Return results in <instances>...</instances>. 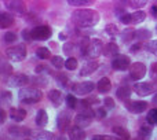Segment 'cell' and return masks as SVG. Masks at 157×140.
<instances>
[{
	"label": "cell",
	"instance_id": "cb8c5ba5",
	"mask_svg": "<svg viewBox=\"0 0 157 140\" xmlns=\"http://www.w3.org/2000/svg\"><path fill=\"white\" fill-rule=\"evenodd\" d=\"M91 121H92V117L86 116V114H83V113H78L77 116H76V118H75V122H76V125H77V127H80V128L88 127V125L91 124Z\"/></svg>",
	"mask_w": 157,
	"mask_h": 140
},
{
	"label": "cell",
	"instance_id": "277c9868",
	"mask_svg": "<svg viewBox=\"0 0 157 140\" xmlns=\"http://www.w3.org/2000/svg\"><path fill=\"white\" fill-rule=\"evenodd\" d=\"M102 52H103L102 41H101L99 39H92V40L90 41L88 48H87V51L84 52L83 57H87V58H90V59H95V58H98Z\"/></svg>",
	"mask_w": 157,
	"mask_h": 140
},
{
	"label": "cell",
	"instance_id": "bcb514c9",
	"mask_svg": "<svg viewBox=\"0 0 157 140\" xmlns=\"http://www.w3.org/2000/svg\"><path fill=\"white\" fill-rule=\"evenodd\" d=\"M2 100H3V103H11V100H13V95H11V92L3 91L2 92Z\"/></svg>",
	"mask_w": 157,
	"mask_h": 140
},
{
	"label": "cell",
	"instance_id": "e0dca14e",
	"mask_svg": "<svg viewBox=\"0 0 157 140\" xmlns=\"http://www.w3.org/2000/svg\"><path fill=\"white\" fill-rule=\"evenodd\" d=\"M119 52H120L119 46H117L116 43H113V41H110V43H108V44L103 46L102 54L105 55V57H116V55H119Z\"/></svg>",
	"mask_w": 157,
	"mask_h": 140
},
{
	"label": "cell",
	"instance_id": "6125c7cd",
	"mask_svg": "<svg viewBox=\"0 0 157 140\" xmlns=\"http://www.w3.org/2000/svg\"><path fill=\"white\" fill-rule=\"evenodd\" d=\"M156 32H157V26H156Z\"/></svg>",
	"mask_w": 157,
	"mask_h": 140
},
{
	"label": "cell",
	"instance_id": "4fadbf2b",
	"mask_svg": "<svg viewBox=\"0 0 157 140\" xmlns=\"http://www.w3.org/2000/svg\"><path fill=\"white\" fill-rule=\"evenodd\" d=\"M71 125V116L66 111H61L57 117V128L59 131H66Z\"/></svg>",
	"mask_w": 157,
	"mask_h": 140
},
{
	"label": "cell",
	"instance_id": "ba28073f",
	"mask_svg": "<svg viewBox=\"0 0 157 140\" xmlns=\"http://www.w3.org/2000/svg\"><path fill=\"white\" fill-rule=\"evenodd\" d=\"M132 89L139 96H146V95L155 94V91L157 89V85H155L152 83H135L132 85Z\"/></svg>",
	"mask_w": 157,
	"mask_h": 140
},
{
	"label": "cell",
	"instance_id": "6da1fadb",
	"mask_svg": "<svg viewBox=\"0 0 157 140\" xmlns=\"http://www.w3.org/2000/svg\"><path fill=\"white\" fill-rule=\"evenodd\" d=\"M101 21V15L95 10H76L72 13V22L78 28H92Z\"/></svg>",
	"mask_w": 157,
	"mask_h": 140
},
{
	"label": "cell",
	"instance_id": "681fc988",
	"mask_svg": "<svg viewBox=\"0 0 157 140\" xmlns=\"http://www.w3.org/2000/svg\"><path fill=\"white\" fill-rule=\"evenodd\" d=\"M147 2H149V0H131V4L136 8H141V7H144Z\"/></svg>",
	"mask_w": 157,
	"mask_h": 140
},
{
	"label": "cell",
	"instance_id": "ffe728a7",
	"mask_svg": "<svg viewBox=\"0 0 157 140\" xmlns=\"http://www.w3.org/2000/svg\"><path fill=\"white\" fill-rule=\"evenodd\" d=\"M48 99L54 106H61V103H62V100H63L62 92H61L59 89H51V91L48 92Z\"/></svg>",
	"mask_w": 157,
	"mask_h": 140
},
{
	"label": "cell",
	"instance_id": "b9f144b4",
	"mask_svg": "<svg viewBox=\"0 0 157 140\" xmlns=\"http://www.w3.org/2000/svg\"><path fill=\"white\" fill-rule=\"evenodd\" d=\"M75 48H76V46H75L73 43H71V41H66V43L63 44V52H65V54H68V55L73 54Z\"/></svg>",
	"mask_w": 157,
	"mask_h": 140
},
{
	"label": "cell",
	"instance_id": "91938a15",
	"mask_svg": "<svg viewBox=\"0 0 157 140\" xmlns=\"http://www.w3.org/2000/svg\"><path fill=\"white\" fill-rule=\"evenodd\" d=\"M57 140H66V139H65V138H62V136H61V138H58Z\"/></svg>",
	"mask_w": 157,
	"mask_h": 140
},
{
	"label": "cell",
	"instance_id": "83f0119b",
	"mask_svg": "<svg viewBox=\"0 0 157 140\" xmlns=\"http://www.w3.org/2000/svg\"><path fill=\"white\" fill-rule=\"evenodd\" d=\"M152 32L149 29H136V37L135 40H138L139 43L141 41H147L152 39Z\"/></svg>",
	"mask_w": 157,
	"mask_h": 140
},
{
	"label": "cell",
	"instance_id": "db71d44e",
	"mask_svg": "<svg viewBox=\"0 0 157 140\" xmlns=\"http://www.w3.org/2000/svg\"><path fill=\"white\" fill-rule=\"evenodd\" d=\"M141 48H144V44H141L138 41V43L136 44H134V46H131V52H135V51H138V50H141Z\"/></svg>",
	"mask_w": 157,
	"mask_h": 140
},
{
	"label": "cell",
	"instance_id": "2e32d148",
	"mask_svg": "<svg viewBox=\"0 0 157 140\" xmlns=\"http://www.w3.org/2000/svg\"><path fill=\"white\" fill-rule=\"evenodd\" d=\"M120 37H121L123 43H130V41L135 40V37H136V29H134V28H125L124 30H121V33H120Z\"/></svg>",
	"mask_w": 157,
	"mask_h": 140
},
{
	"label": "cell",
	"instance_id": "d6a6232c",
	"mask_svg": "<svg viewBox=\"0 0 157 140\" xmlns=\"http://www.w3.org/2000/svg\"><path fill=\"white\" fill-rule=\"evenodd\" d=\"M105 32L108 33L109 36H112V37H114V36H120V33H121V32H120V29L114 24H108V25H106V26H105Z\"/></svg>",
	"mask_w": 157,
	"mask_h": 140
},
{
	"label": "cell",
	"instance_id": "680465c9",
	"mask_svg": "<svg viewBox=\"0 0 157 140\" xmlns=\"http://www.w3.org/2000/svg\"><path fill=\"white\" fill-rule=\"evenodd\" d=\"M59 39H61V40H66V35H63V33H59Z\"/></svg>",
	"mask_w": 157,
	"mask_h": 140
},
{
	"label": "cell",
	"instance_id": "5b68a950",
	"mask_svg": "<svg viewBox=\"0 0 157 140\" xmlns=\"http://www.w3.org/2000/svg\"><path fill=\"white\" fill-rule=\"evenodd\" d=\"M128 70H130V77L132 78L134 81H139L146 76L147 68L144 62H134V63H131Z\"/></svg>",
	"mask_w": 157,
	"mask_h": 140
},
{
	"label": "cell",
	"instance_id": "d590c367",
	"mask_svg": "<svg viewBox=\"0 0 157 140\" xmlns=\"http://www.w3.org/2000/svg\"><path fill=\"white\" fill-rule=\"evenodd\" d=\"M65 102H66V106H68L71 110H75V109H77V99H76V96H73L72 94H69V95H66V98H65Z\"/></svg>",
	"mask_w": 157,
	"mask_h": 140
},
{
	"label": "cell",
	"instance_id": "3957f363",
	"mask_svg": "<svg viewBox=\"0 0 157 140\" xmlns=\"http://www.w3.org/2000/svg\"><path fill=\"white\" fill-rule=\"evenodd\" d=\"M26 47L24 44H18V46H13L10 48L6 50V57L7 59L13 61V62H21L26 58Z\"/></svg>",
	"mask_w": 157,
	"mask_h": 140
},
{
	"label": "cell",
	"instance_id": "7a4b0ae2",
	"mask_svg": "<svg viewBox=\"0 0 157 140\" xmlns=\"http://www.w3.org/2000/svg\"><path fill=\"white\" fill-rule=\"evenodd\" d=\"M19 100L25 105H33L41 100L43 98V92L40 89L35 88V87H26V88H21L18 92Z\"/></svg>",
	"mask_w": 157,
	"mask_h": 140
},
{
	"label": "cell",
	"instance_id": "f35d334b",
	"mask_svg": "<svg viewBox=\"0 0 157 140\" xmlns=\"http://www.w3.org/2000/svg\"><path fill=\"white\" fill-rule=\"evenodd\" d=\"M3 41L6 44H13L17 41V35L14 32H6L4 36H3Z\"/></svg>",
	"mask_w": 157,
	"mask_h": 140
},
{
	"label": "cell",
	"instance_id": "4316f807",
	"mask_svg": "<svg viewBox=\"0 0 157 140\" xmlns=\"http://www.w3.org/2000/svg\"><path fill=\"white\" fill-rule=\"evenodd\" d=\"M145 18H146V13L142 10H136L131 14V24L138 25V24H141V22H144Z\"/></svg>",
	"mask_w": 157,
	"mask_h": 140
},
{
	"label": "cell",
	"instance_id": "44dd1931",
	"mask_svg": "<svg viewBox=\"0 0 157 140\" xmlns=\"http://www.w3.org/2000/svg\"><path fill=\"white\" fill-rule=\"evenodd\" d=\"M35 121H36V125L40 128H44L47 124H48V114H47V111L44 110V109H41V110L37 111Z\"/></svg>",
	"mask_w": 157,
	"mask_h": 140
},
{
	"label": "cell",
	"instance_id": "836d02e7",
	"mask_svg": "<svg viewBox=\"0 0 157 140\" xmlns=\"http://www.w3.org/2000/svg\"><path fill=\"white\" fill-rule=\"evenodd\" d=\"M146 121L149 122L150 125H157V107L152 109V110L147 111V116H146Z\"/></svg>",
	"mask_w": 157,
	"mask_h": 140
},
{
	"label": "cell",
	"instance_id": "52a82bcc",
	"mask_svg": "<svg viewBox=\"0 0 157 140\" xmlns=\"http://www.w3.org/2000/svg\"><path fill=\"white\" fill-rule=\"evenodd\" d=\"M124 106L130 113H134V114H141L144 113L145 110L147 109V102L145 100H131V99H127L124 100Z\"/></svg>",
	"mask_w": 157,
	"mask_h": 140
},
{
	"label": "cell",
	"instance_id": "d6986e66",
	"mask_svg": "<svg viewBox=\"0 0 157 140\" xmlns=\"http://www.w3.org/2000/svg\"><path fill=\"white\" fill-rule=\"evenodd\" d=\"M86 139V132H84V128L80 127H73L69 131V140H84Z\"/></svg>",
	"mask_w": 157,
	"mask_h": 140
},
{
	"label": "cell",
	"instance_id": "f546056e",
	"mask_svg": "<svg viewBox=\"0 0 157 140\" xmlns=\"http://www.w3.org/2000/svg\"><path fill=\"white\" fill-rule=\"evenodd\" d=\"M36 57L39 58V59H48L50 57H51V51H50L47 47H39L37 50H36Z\"/></svg>",
	"mask_w": 157,
	"mask_h": 140
},
{
	"label": "cell",
	"instance_id": "8fae6325",
	"mask_svg": "<svg viewBox=\"0 0 157 140\" xmlns=\"http://www.w3.org/2000/svg\"><path fill=\"white\" fill-rule=\"evenodd\" d=\"M29 81L30 78L26 74H13L6 78V84L10 87H22V85H26Z\"/></svg>",
	"mask_w": 157,
	"mask_h": 140
},
{
	"label": "cell",
	"instance_id": "94428289",
	"mask_svg": "<svg viewBox=\"0 0 157 140\" xmlns=\"http://www.w3.org/2000/svg\"><path fill=\"white\" fill-rule=\"evenodd\" d=\"M25 140H30V139H25Z\"/></svg>",
	"mask_w": 157,
	"mask_h": 140
},
{
	"label": "cell",
	"instance_id": "9f6ffc18",
	"mask_svg": "<svg viewBox=\"0 0 157 140\" xmlns=\"http://www.w3.org/2000/svg\"><path fill=\"white\" fill-rule=\"evenodd\" d=\"M4 121H6V111L2 109V118H0V122H2V124H3V122H4Z\"/></svg>",
	"mask_w": 157,
	"mask_h": 140
},
{
	"label": "cell",
	"instance_id": "c3c4849f",
	"mask_svg": "<svg viewBox=\"0 0 157 140\" xmlns=\"http://www.w3.org/2000/svg\"><path fill=\"white\" fill-rule=\"evenodd\" d=\"M119 21L121 22L123 25H130L131 24V14H123L119 18Z\"/></svg>",
	"mask_w": 157,
	"mask_h": 140
},
{
	"label": "cell",
	"instance_id": "7bdbcfd3",
	"mask_svg": "<svg viewBox=\"0 0 157 140\" xmlns=\"http://www.w3.org/2000/svg\"><path fill=\"white\" fill-rule=\"evenodd\" d=\"M11 73H13V66H11L10 63H7V62H3L2 63V74L11 76Z\"/></svg>",
	"mask_w": 157,
	"mask_h": 140
},
{
	"label": "cell",
	"instance_id": "7c38bea8",
	"mask_svg": "<svg viewBox=\"0 0 157 140\" xmlns=\"http://www.w3.org/2000/svg\"><path fill=\"white\" fill-rule=\"evenodd\" d=\"M7 7L11 13L18 14V15H24L26 13V4L22 0H10L7 2Z\"/></svg>",
	"mask_w": 157,
	"mask_h": 140
},
{
	"label": "cell",
	"instance_id": "30bf717a",
	"mask_svg": "<svg viewBox=\"0 0 157 140\" xmlns=\"http://www.w3.org/2000/svg\"><path fill=\"white\" fill-rule=\"evenodd\" d=\"M95 89V84L92 81H83V83H77V84H73L72 87V91L73 94L76 95H88L91 94L92 91Z\"/></svg>",
	"mask_w": 157,
	"mask_h": 140
},
{
	"label": "cell",
	"instance_id": "ab89813d",
	"mask_svg": "<svg viewBox=\"0 0 157 140\" xmlns=\"http://www.w3.org/2000/svg\"><path fill=\"white\" fill-rule=\"evenodd\" d=\"M65 68L68 69V70H76L77 69V59L76 58H68V59L65 61Z\"/></svg>",
	"mask_w": 157,
	"mask_h": 140
},
{
	"label": "cell",
	"instance_id": "f6af8a7d",
	"mask_svg": "<svg viewBox=\"0 0 157 140\" xmlns=\"http://www.w3.org/2000/svg\"><path fill=\"white\" fill-rule=\"evenodd\" d=\"M106 109L105 107H98L97 110H95V118L97 120H102V118H105L106 117Z\"/></svg>",
	"mask_w": 157,
	"mask_h": 140
},
{
	"label": "cell",
	"instance_id": "ac0fdd59",
	"mask_svg": "<svg viewBox=\"0 0 157 140\" xmlns=\"http://www.w3.org/2000/svg\"><path fill=\"white\" fill-rule=\"evenodd\" d=\"M32 138L33 140H54L55 135L52 132H50V131L40 129L37 132H32Z\"/></svg>",
	"mask_w": 157,
	"mask_h": 140
},
{
	"label": "cell",
	"instance_id": "7402d4cb",
	"mask_svg": "<svg viewBox=\"0 0 157 140\" xmlns=\"http://www.w3.org/2000/svg\"><path fill=\"white\" fill-rule=\"evenodd\" d=\"M131 92H132V89H131L130 85H121V87H119V88H117L116 96L119 98L120 100H127V99H130Z\"/></svg>",
	"mask_w": 157,
	"mask_h": 140
},
{
	"label": "cell",
	"instance_id": "f1b7e54d",
	"mask_svg": "<svg viewBox=\"0 0 157 140\" xmlns=\"http://www.w3.org/2000/svg\"><path fill=\"white\" fill-rule=\"evenodd\" d=\"M113 133L117 136V138H120L123 140H130V132H128L125 128H123V127H114L113 128Z\"/></svg>",
	"mask_w": 157,
	"mask_h": 140
},
{
	"label": "cell",
	"instance_id": "f5cc1de1",
	"mask_svg": "<svg viewBox=\"0 0 157 140\" xmlns=\"http://www.w3.org/2000/svg\"><path fill=\"white\" fill-rule=\"evenodd\" d=\"M150 74H152V78L155 81H157V63H153L152 69H150Z\"/></svg>",
	"mask_w": 157,
	"mask_h": 140
},
{
	"label": "cell",
	"instance_id": "8d00e7d4",
	"mask_svg": "<svg viewBox=\"0 0 157 140\" xmlns=\"http://www.w3.org/2000/svg\"><path fill=\"white\" fill-rule=\"evenodd\" d=\"M51 65L54 66L55 69H62V68H65V61H63L62 57L55 55V57L51 58Z\"/></svg>",
	"mask_w": 157,
	"mask_h": 140
},
{
	"label": "cell",
	"instance_id": "11a10c76",
	"mask_svg": "<svg viewBox=\"0 0 157 140\" xmlns=\"http://www.w3.org/2000/svg\"><path fill=\"white\" fill-rule=\"evenodd\" d=\"M150 13H152V15L157 19V4H153L152 6V8H150Z\"/></svg>",
	"mask_w": 157,
	"mask_h": 140
},
{
	"label": "cell",
	"instance_id": "484cf974",
	"mask_svg": "<svg viewBox=\"0 0 157 140\" xmlns=\"http://www.w3.org/2000/svg\"><path fill=\"white\" fill-rule=\"evenodd\" d=\"M8 133L14 136H28V135H32L28 128H21V127H10L8 128Z\"/></svg>",
	"mask_w": 157,
	"mask_h": 140
},
{
	"label": "cell",
	"instance_id": "6f0895ef",
	"mask_svg": "<svg viewBox=\"0 0 157 140\" xmlns=\"http://www.w3.org/2000/svg\"><path fill=\"white\" fill-rule=\"evenodd\" d=\"M152 102H153V105H155V106H157V94H155V96H153Z\"/></svg>",
	"mask_w": 157,
	"mask_h": 140
},
{
	"label": "cell",
	"instance_id": "60d3db41",
	"mask_svg": "<svg viewBox=\"0 0 157 140\" xmlns=\"http://www.w3.org/2000/svg\"><path fill=\"white\" fill-rule=\"evenodd\" d=\"M54 76H55V74H54ZM55 78H57V81L59 83V85L65 88L66 84H68V77H66V74H62V73H58V74L55 76Z\"/></svg>",
	"mask_w": 157,
	"mask_h": 140
},
{
	"label": "cell",
	"instance_id": "603a6c76",
	"mask_svg": "<svg viewBox=\"0 0 157 140\" xmlns=\"http://www.w3.org/2000/svg\"><path fill=\"white\" fill-rule=\"evenodd\" d=\"M14 24V17L10 13H2L0 14V28L7 29Z\"/></svg>",
	"mask_w": 157,
	"mask_h": 140
},
{
	"label": "cell",
	"instance_id": "9a60e30c",
	"mask_svg": "<svg viewBox=\"0 0 157 140\" xmlns=\"http://www.w3.org/2000/svg\"><path fill=\"white\" fill-rule=\"evenodd\" d=\"M10 118L15 122H22L26 118V110L19 107H13L10 109Z\"/></svg>",
	"mask_w": 157,
	"mask_h": 140
},
{
	"label": "cell",
	"instance_id": "9c48e42d",
	"mask_svg": "<svg viewBox=\"0 0 157 140\" xmlns=\"http://www.w3.org/2000/svg\"><path fill=\"white\" fill-rule=\"evenodd\" d=\"M130 66H131V59H130V57H127V55L119 54L113 58V61H112V68L114 70H119V72H124V70L130 69Z\"/></svg>",
	"mask_w": 157,
	"mask_h": 140
},
{
	"label": "cell",
	"instance_id": "1f68e13d",
	"mask_svg": "<svg viewBox=\"0 0 157 140\" xmlns=\"http://www.w3.org/2000/svg\"><path fill=\"white\" fill-rule=\"evenodd\" d=\"M68 3L73 7H86V6L94 4L95 0H68Z\"/></svg>",
	"mask_w": 157,
	"mask_h": 140
},
{
	"label": "cell",
	"instance_id": "d4e9b609",
	"mask_svg": "<svg viewBox=\"0 0 157 140\" xmlns=\"http://www.w3.org/2000/svg\"><path fill=\"white\" fill-rule=\"evenodd\" d=\"M97 88H98V91H99L101 94H108V92L110 91V88H112L110 80H109L108 77H102L99 81H98Z\"/></svg>",
	"mask_w": 157,
	"mask_h": 140
},
{
	"label": "cell",
	"instance_id": "74e56055",
	"mask_svg": "<svg viewBox=\"0 0 157 140\" xmlns=\"http://www.w3.org/2000/svg\"><path fill=\"white\" fill-rule=\"evenodd\" d=\"M144 48L146 50V51L155 54L156 57H157V40H152V41H147V43H145L144 44Z\"/></svg>",
	"mask_w": 157,
	"mask_h": 140
},
{
	"label": "cell",
	"instance_id": "8992f818",
	"mask_svg": "<svg viewBox=\"0 0 157 140\" xmlns=\"http://www.w3.org/2000/svg\"><path fill=\"white\" fill-rule=\"evenodd\" d=\"M33 40H48L52 35V30L47 25H39L30 30Z\"/></svg>",
	"mask_w": 157,
	"mask_h": 140
},
{
	"label": "cell",
	"instance_id": "816d5d0a",
	"mask_svg": "<svg viewBox=\"0 0 157 140\" xmlns=\"http://www.w3.org/2000/svg\"><path fill=\"white\" fill-rule=\"evenodd\" d=\"M22 37H24V40H25V41H30V40H33L30 30H24V32H22Z\"/></svg>",
	"mask_w": 157,
	"mask_h": 140
},
{
	"label": "cell",
	"instance_id": "4dcf8cb0",
	"mask_svg": "<svg viewBox=\"0 0 157 140\" xmlns=\"http://www.w3.org/2000/svg\"><path fill=\"white\" fill-rule=\"evenodd\" d=\"M152 136V128L150 127H142L138 131V138L141 140H147Z\"/></svg>",
	"mask_w": 157,
	"mask_h": 140
},
{
	"label": "cell",
	"instance_id": "be15d7a7",
	"mask_svg": "<svg viewBox=\"0 0 157 140\" xmlns=\"http://www.w3.org/2000/svg\"><path fill=\"white\" fill-rule=\"evenodd\" d=\"M6 2H7V0H6Z\"/></svg>",
	"mask_w": 157,
	"mask_h": 140
},
{
	"label": "cell",
	"instance_id": "5bb4252c",
	"mask_svg": "<svg viewBox=\"0 0 157 140\" xmlns=\"http://www.w3.org/2000/svg\"><path fill=\"white\" fill-rule=\"evenodd\" d=\"M98 68H99V63L97 61H91V62H87L83 65V68L80 69V76L86 77V76H90L94 72H97Z\"/></svg>",
	"mask_w": 157,
	"mask_h": 140
},
{
	"label": "cell",
	"instance_id": "7dc6e473",
	"mask_svg": "<svg viewBox=\"0 0 157 140\" xmlns=\"http://www.w3.org/2000/svg\"><path fill=\"white\" fill-rule=\"evenodd\" d=\"M103 105H105V107H106V109H110V110H112V109L116 107V103H114V100L112 99V98H109V96L103 99Z\"/></svg>",
	"mask_w": 157,
	"mask_h": 140
},
{
	"label": "cell",
	"instance_id": "ee69618b",
	"mask_svg": "<svg viewBox=\"0 0 157 140\" xmlns=\"http://www.w3.org/2000/svg\"><path fill=\"white\" fill-rule=\"evenodd\" d=\"M92 140H123V139L114 138V136H110V135H95L92 136Z\"/></svg>",
	"mask_w": 157,
	"mask_h": 140
},
{
	"label": "cell",
	"instance_id": "e575fe53",
	"mask_svg": "<svg viewBox=\"0 0 157 140\" xmlns=\"http://www.w3.org/2000/svg\"><path fill=\"white\" fill-rule=\"evenodd\" d=\"M32 81L35 85H39V87H46L47 84H48V80H47L46 77H44L43 74H37V76H35V77L32 78Z\"/></svg>",
	"mask_w": 157,
	"mask_h": 140
},
{
	"label": "cell",
	"instance_id": "f907efd6",
	"mask_svg": "<svg viewBox=\"0 0 157 140\" xmlns=\"http://www.w3.org/2000/svg\"><path fill=\"white\" fill-rule=\"evenodd\" d=\"M41 73H48L50 74V70L47 66H44V65H39L37 68H36V74H41Z\"/></svg>",
	"mask_w": 157,
	"mask_h": 140
}]
</instances>
